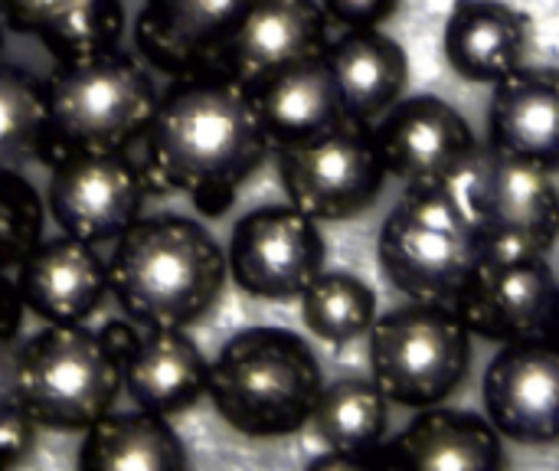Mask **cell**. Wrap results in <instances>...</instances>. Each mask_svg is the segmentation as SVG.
Segmentation results:
<instances>
[{
  "label": "cell",
  "instance_id": "cell-1",
  "mask_svg": "<svg viewBox=\"0 0 559 471\" xmlns=\"http://www.w3.org/2000/svg\"><path fill=\"white\" fill-rule=\"evenodd\" d=\"M141 141L147 193H187L210 220L236 203L239 187L272 151L252 92L216 69L177 79L157 98Z\"/></svg>",
  "mask_w": 559,
  "mask_h": 471
},
{
  "label": "cell",
  "instance_id": "cell-5",
  "mask_svg": "<svg viewBox=\"0 0 559 471\" xmlns=\"http://www.w3.org/2000/svg\"><path fill=\"white\" fill-rule=\"evenodd\" d=\"M478 243L495 256H547L559 239V190L550 170L495 144H475L445 184Z\"/></svg>",
  "mask_w": 559,
  "mask_h": 471
},
{
  "label": "cell",
  "instance_id": "cell-25",
  "mask_svg": "<svg viewBox=\"0 0 559 471\" xmlns=\"http://www.w3.org/2000/svg\"><path fill=\"white\" fill-rule=\"evenodd\" d=\"M190 466L167 416L147 410L105 413L85 429L79 449L82 471H183Z\"/></svg>",
  "mask_w": 559,
  "mask_h": 471
},
{
  "label": "cell",
  "instance_id": "cell-6",
  "mask_svg": "<svg viewBox=\"0 0 559 471\" xmlns=\"http://www.w3.org/2000/svg\"><path fill=\"white\" fill-rule=\"evenodd\" d=\"M121 351L85 325H46L20 344L23 407L43 429L85 433L121 393Z\"/></svg>",
  "mask_w": 559,
  "mask_h": 471
},
{
  "label": "cell",
  "instance_id": "cell-17",
  "mask_svg": "<svg viewBox=\"0 0 559 471\" xmlns=\"http://www.w3.org/2000/svg\"><path fill=\"white\" fill-rule=\"evenodd\" d=\"M23 308L46 325H85L108 295V262L75 236L43 239L13 272Z\"/></svg>",
  "mask_w": 559,
  "mask_h": 471
},
{
  "label": "cell",
  "instance_id": "cell-31",
  "mask_svg": "<svg viewBox=\"0 0 559 471\" xmlns=\"http://www.w3.org/2000/svg\"><path fill=\"white\" fill-rule=\"evenodd\" d=\"M36 420L26 413V407L0 416V469H13L20 466L33 446H36Z\"/></svg>",
  "mask_w": 559,
  "mask_h": 471
},
{
  "label": "cell",
  "instance_id": "cell-10",
  "mask_svg": "<svg viewBox=\"0 0 559 471\" xmlns=\"http://www.w3.org/2000/svg\"><path fill=\"white\" fill-rule=\"evenodd\" d=\"M147 200L141 164L128 151H66L52 161L46 213L82 243H115Z\"/></svg>",
  "mask_w": 559,
  "mask_h": 471
},
{
  "label": "cell",
  "instance_id": "cell-13",
  "mask_svg": "<svg viewBox=\"0 0 559 471\" xmlns=\"http://www.w3.org/2000/svg\"><path fill=\"white\" fill-rule=\"evenodd\" d=\"M554 292L557 275L544 256L481 252L449 305L472 338L508 344L540 334Z\"/></svg>",
  "mask_w": 559,
  "mask_h": 471
},
{
  "label": "cell",
  "instance_id": "cell-24",
  "mask_svg": "<svg viewBox=\"0 0 559 471\" xmlns=\"http://www.w3.org/2000/svg\"><path fill=\"white\" fill-rule=\"evenodd\" d=\"M0 20L36 36L56 59H79L118 46L121 0H0Z\"/></svg>",
  "mask_w": 559,
  "mask_h": 471
},
{
  "label": "cell",
  "instance_id": "cell-8",
  "mask_svg": "<svg viewBox=\"0 0 559 471\" xmlns=\"http://www.w3.org/2000/svg\"><path fill=\"white\" fill-rule=\"evenodd\" d=\"M478 243L445 184L406 187L377 236L383 279L413 302H452Z\"/></svg>",
  "mask_w": 559,
  "mask_h": 471
},
{
  "label": "cell",
  "instance_id": "cell-34",
  "mask_svg": "<svg viewBox=\"0 0 559 471\" xmlns=\"http://www.w3.org/2000/svg\"><path fill=\"white\" fill-rule=\"evenodd\" d=\"M540 334H544V338H550L554 344H559V285H557V292H554V298H550V308H547V315H544Z\"/></svg>",
  "mask_w": 559,
  "mask_h": 471
},
{
  "label": "cell",
  "instance_id": "cell-28",
  "mask_svg": "<svg viewBox=\"0 0 559 471\" xmlns=\"http://www.w3.org/2000/svg\"><path fill=\"white\" fill-rule=\"evenodd\" d=\"M49 164V111L43 85L20 66L0 62V170Z\"/></svg>",
  "mask_w": 559,
  "mask_h": 471
},
{
  "label": "cell",
  "instance_id": "cell-9",
  "mask_svg": "<svg viewBox=\"0 0 559 471\" xmlns=\"http://www.w3.org/2000/svg\"><path fill=\"white\" fill-rule=\"evenodd\" d=\"M278 180L292 207L318 223H344L364 216L386 187L373 125L344 118L298 144L275 148Z\"/></svg>",
  "mask_w": 559,
  "mask_h": 471
},
{
  "label": "cell",
  "instance_id": "cell-22",
  "mask_svg": "<svg viewBox=\"0 0 559 471\" xmlns=\"http://www.w3.org/2000/svg\"><path fill=\"white\" fill-rule=\"evenodd\" d=\"M324 62L337 82L344 115L354 121L373 125L403 98L409 85L406 49L380 26L347 30L344 36L331 39Z\"/></svg>",
  "mask_w": 559,
  "mask_h": 471
},
{
  "label": "cell",
  "instance_id": "cell-14",
  "mask_svg": "<svg viewBox=\"0 0 559 471\" xmlns=\"http://www.w3.org/2000/svg\"><path fill=\"white\" fill-rule=\"evenodd\" d=\"M328 13L318 0H249L239 23L219 46L213 69L246 89L324 56Z\"/></svg>",
  "mask_w": 559,
  "mask_h": 471
},
{
  "label": "cell",
  "instance_id": "cell-26",
  "mask_svg": "<svg viewBox=\"0 0 559 471\" xmlns=\"http://www.w3.org/2000/svg\"><path fill=\"white\" fill-rule=\"evenodd\" d=\"M308 426L324 449L370 452L390 433V400L373 377H341L321 387Z\"/></svg>",
  "mask_w": 559,
  "mask_h": 471
},
{
  "label": "cell",
  "instance_id": "cell-23",
  "mask_svg": "<svg viewBox=\"0 0 559 471\" xmlns=\"http://www.w3.org/2000/svg\"><path fill=\"white\" fill-rule=\"evenodd\" d=\"M249 92H252L259 121L272 141V151L324 134L328 128L347 118L337 82L324 56L298 62Z\"/></svg>",
  "mask_w": 559,
  "mask_h": 471
},
{
  "label": "cell",
  "instance_id": "cell-32",
  "mask_svg": "<svg viewBox=\"0 0 559 471\" xmlns=\"http://www.w3.org/2000/svg\"><path fill=\"white\" fill-rule=\"evenodd\" d=\"M23 407V390H20V344L16 338L0 334V416L13 413Z\"/></svg>",
  "mask_w": 559,
  "mask_h": 471
},
{
  "label": "cell",
  "instance_id": "cell-7",
  "mask_svg": "<svg viewBox=\"0 0 559 471\" xmlns=\"http://www.w3.org/2000/svg\"><path fill=\"white\" fill-rule=\"evenodd\" d=\"M370 374L390 403L426 410L462 390L472 370V331L449 302H406L377 315Z\"/></svg>",
  "mask_w": 559,
  "mask_h": 471
},
{
  "label": "cell",
  "instance_id": "cell-35",
  "mask_svg": "<svg viewBox=\"0 0 559 471\" xmlns=\"http://www.w3.org/2000/svg\"><path fill=\"white\" fill-rule=\"evenodd\" d=\"M0 52H3V26H0Z\"/></svg>",
  "mask_w": 559,
  "mask_h": 471
},
{
  "label": "cell",
  "instance_id": "cell-12",
  "mask_svg": "<svg viewBox=\"0 0 559 471\" xmlns=\"http://www.w3.org/2000/svg\"><path fill=\"white\" fill-rule=\"evenodd\" d=\"M481 403L501 439L518 446L559 443V344L544 334L501 344L485 367Z\"/></svg>",
  "mask_w": 559,
  "mask_h": 471
},
{
  "label": "cell",
  "instance_id": "cell-19",
  "mask_svg": "<svg viewBox=\"0 0 559 471\" xmlns=\"http://www.w3.org/2000/svg\"><path fill=\"white\" fill-rule=\"evenodd\" d=\"M442 49L459 79L498 85L527 59L531 16L504 0H455L445 20Z\"/></svg>",
  "mask_w": 559,
  "mask_h": 471
},
{
  "label": "cell",
  "instance_id": "cell-30",
  "mask_svg": "<svg viewBox=\"0 0 559 471\" xmlns=\"http://www.w3.org/2000/svg\"><path fill=\"white\" fill-rule=\"evenodd\" d=\"M328 13V20L347 26V30H373L383 26L396 10L400 0H318Z\"/></svg>",
  "mask_w": 559,
  "mask_h": 471
},
{
  "label": "cell",
  "instance_id": "cell-11",
  "mask_svg": "<svg viewBox=\"0 0 559 471\" xmlns=\"http://www.w3.org/2000/svg\"><path fill=\"white\" fill-rule=\"evenodd\" d=\"M328 243L318 220L298 207H259L229 236L226 266L239 292L262 302H295L324 272Z\"/></svg>",
  "mask_w": 559,
  "mask_h": 471
},
{
  "label": "cell",
  "instance_id": "cell-3",
  "mask_svg": "<svg viewBox=\"0 0 559 471\" xmlns=\"http://www.w3.org/2000/svg\"><path fill=\"white\" fill-rule=\"evenodd\" d=\"M321 387L324 374L311 344L278 325L236 331L206 374V393L219 420L246 439L301 433Z\"/></svg>",
  "mask_w": 559,
  "mask_h": 471
},
{
  "label": "cell",
  "instance_id": "cell-20",
  "mask_svg": "<svg viewBox=\"0 0 559 471\" xmlns=\"http://www.w3.org/2000/svg\"><path fill=\"white\" fill-rule=\"evenodd\" d=\"M488 144L557 174L559 66H521L495 85Z\"/></svg>",
  "mask_w": 559,
  "mask_h": 471
},
{
  "label": "cell",
  "instance_id": "cell-18",
  "mask_svg": "<svg viewBox=\"0 0 559 471\" xmlns=\"http://www.w3.org/2000/svg\"><path fill=\"white\" fill-rule=\"evenodd\" d=\"M249 0H144L134 20V46L174 79L213 69V59Z\"/></svg>",
  "mask_w": 559,
  "mask_h": 471
},
{
  "label": "cell",
  "instance_id": "cell-21",
  "mask_svg": "<svg viewBox=\"0 0 559 471\" xmlns=\"http://www.w3.org/2000/svg\"><path fill=\"white\" fill-rule=\"evenodd\" d=\"M210 364L183 328H144L121 364V390L138 410L187 413L206 393Z\"/></svg>",
  "mask_w": 559,
  "mask_h": 471
},
{
  "label": "cell",
  "instance_id": "cell-16",
  "mask_svg": "<svg viewBox=\"0 0 559 471\" xmlns=\"http://www.w3.org/2000/svg\"><path fill=\"white\" fill-rule=\"evenodd\" d=\"M504 439L488 416L426 407L409 426L377 446V471H501Z\"/></svg>",
  "mask_w": 559,
  "mask_h": 471
},
{
  "label": "cell",
  "instance_id": "cell-2",
  "mask_svg": "<svg viewBox=\"0 0 559 471\" xmlns=\"http://www.w3.org/2000/svg\"><path fill=\"white\" fill-rule=\"evenodd\" d=\"M226 282V249L200 220L180 213L138 216L108 256V295L138 328L203 321Z\"/></svg>",
  "mask_w": 559,
  "mask_h": 471
},
{
  "label": "cell",
  "instance_id": "cell-4",
  "mask_svg": "<svg viewBox=\"0 0 559 471\" xmlns=\"http://www.w3.org/2000/svg\"><path fill=\"white\" fill-rule=\"evenodd\" d=\"M49 111V167L66 151H128L144 138L157 89L147 69L118 46L59 59L43 82Z\"/></svg>",
  "mask_w": 559,
  "mask_h": 471
},
{
  "label": "cell",
  "instance_id": "cell-33",
  "mask_svg": "<svg viewBox=\"0 0 559 471\" xmlns=\"http://www.w3.org/2000/svg\"><path fill=\"white\" fill-rule=\"evenodd\" d=\"M23 315H26V308H23L13 272H0V334L16 338L20 325H23Z\"/></svg>",
  "mask_w": 559,
  "mask_h": 471
},
{
  "label": "cell",
  "instance_id": "cell-27",
  "mask_svg": "<svg viewBox=\"0 0 559 471\" xmlns=\"http://www.w3.org/2000/svg\"><path fill=\"white\" fill-rule=\"evenodd\" d=\"M298 302L305 328L331 348L360 341L377 321V292L354 272L324 269Z\"/></svg>",
  "mask_w": 559,
  "mask_h": 471
},
{
  "label": "cell",
  "instance_id": "cell-29",
  "mask_svg": "<svg viewBox=\"0 0 559 471\" xmlns=\"http://www.w3.org/2000/svg\"><path fill=\"white\" fill-rule=\"evenodd\" d=\"M46 203L20 170H0V272L16 266L43 243Z\"/></svg>",
  "mask_w": 559,
  "mask_h": 471
},
{
  "label": "cell",
  "instance_id": "cell-15",
  "mask_svg": "<svg viewBox=\"0 0 559 471\" xmlns=\"http://www.w3.org/2000/svg\"><path fill=\"white\" fill-rule=\"evenodd\" d=\"M373 138L386 174L406 187L449 184L478 144L468 118L439 95L400 98L377 118Z\"/></svg>",
  "mask_w": 559,
  "mask_h": 471
}]
</instances>
